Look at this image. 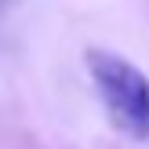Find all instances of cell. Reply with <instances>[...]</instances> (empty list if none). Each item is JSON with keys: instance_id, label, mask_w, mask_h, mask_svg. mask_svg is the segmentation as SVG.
Returning a JSON list of instances; mask_svg holds the SVG:
<instances>
[{"instance_id": "cell-1", "label": "cell", "mask_w": 149, "mask_h": 149, "mask_svg": "<svg viewBox=\"0 0 149 149\" xmlns=\"http://www.w3.org/2000/svg\"><path fill=\"white\" fill-rule=\"evenodd\" d=\"M84 65L95 80V91L102 98L109 124L131 142H149V77L124 55L91 47Z\"/></svg>"}]
</instances>
